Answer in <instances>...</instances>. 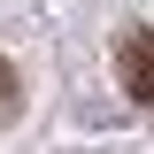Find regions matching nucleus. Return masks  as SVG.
<instances>
[{
	"instance_id": "1",
	"label": "nucleus",
	"mask_w": 154,
	"mask_h": 154,
	"mask_svg": "<svg viewBox=\"0 0 154 154\" xmlns=\"http://www.w3.org/2000/svg\"><path fill=\"white\" fill-rule=\"evenodd\" d=\"M116 77L139 108H154V31H123L116 38Z\"/></svg>"
},
{
	"instance_id": "2",
	"label": "nucleus",
	"mask_w": 154,
	"mask_h": 154,
	"mask_svg": "<svg viewBox=\"0 0 154 154\" xmlns=\"http://www.w3.org/2000/svg\"><path fill=\"white\" fill-rule=\"evenodd\" d=\"M16 100H23V77H16V62L0 54V123H8V116H16Z\"/></svg>"
}]
</instances>
